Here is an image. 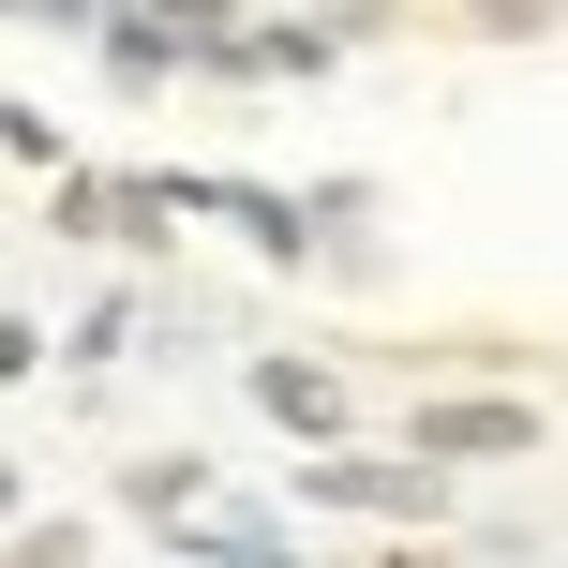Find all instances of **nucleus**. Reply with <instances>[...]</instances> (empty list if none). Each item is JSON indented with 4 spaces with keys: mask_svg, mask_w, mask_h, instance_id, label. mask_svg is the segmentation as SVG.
I'll return each instance as SVG.
<instances>
[{
    "mask_svg": "<svg viewBox=\"0 0 568 568\" xmlns=\"http://www.w3.org/2000/svg\"><path fill=\"white\" fill-rule=\"evenodd\" d=\"M389 449L434 464V479H464V464H524V449H539V404H524V389H434V404H404Z\"/></svg>",
    "mask_w": 568,
    "mask_h": 568,
    "instance_id": "f257e3e1",
    "label": "nucleus"
},
{
    "mask_svg": "<svg viewBox=\"0 0 568 568\" xmlns=\"http://www.w3.org/2000/svg\"><path fill=\"white\" fill-rule=\"evenodd\" d=\"M300 509H359V524H449V479L404 449H314L300 464Z\"/></svg>",
    "mask_w": 568,
    "mask_h": 568,
    "instance_id": "f03ea898",
    "label": "nucleus"
},
{
    "mask_svg": "<svg viewBox=\"0 0 568 568\" xmlns=\"http://www.w3.org/2000/svg\"><path fill=\"white\" fill-rule=\"evenodd\" d=\"M255 404L284 434H314V449H344V374L329 359H255Z\"/></svg>",
    "mask_w": 568,
    "mask_h": 568,
    "instance_id": "7ed1b4c3",
    "label": "nucleus"
},
{
    "mask_svg": "<svg viewBox=\"0 0 568 568\" xmlns=\"http://www.w3.org/2000/svg\"><path fill=\"white\" fill-rule=\"evenodd\" d=\"M105 60L150 90V75H180V30H165V16H120V30H105Z\"/></svg>",
    "mask_w": 568,
    "mask_h": 568,
    "instance_id": "20e7f679",
    "label": "nucleus"
},
{
    "mask_svg": "<svg viewBox=\"0 0 568 568\" xmlns=\"http://www.w3.org/2000/svg\"><path fill=\"white\" fill-rule=\"evenodd\" d=\"M16 568H90V539H75V524H30V539H16Z\"/></svg>",
    "mask_w": 568,
    "mask_h": 568,
    "instance_id": "39448f33",
    "label": "nucleus"
},
{
    "mask_svg": "<svg viewBox=\"0 0 568 568\" xmlns=\"http://www.w3.org/2000/svg\"><path fill=\"white\" fill-rule=\"evenodd\" d=\"M374 568H464V554H434V539H404V554H374Z\"/></svg>",
    "mask_w": 568,
    "mask_h": 568,
    "instance_id": "423d86ee",
    "label": "nucleus"
},
{
    "mask_svg": "<svg viewBox=\"0 0 568 568\" xmlns=\"http://www.w3.org/2000/svg\"><path fill=\"white\" fill-rule=\"evenodd\" d=\"M0 509H16V464H0Z\"/></svg>",
    "mask_w": 568,
    "mask_h": 568,
    "instance_id": "0eeeda50",
    "label": "nucleus"
}]
</instances>
